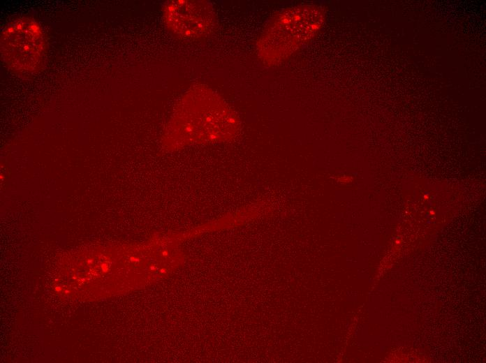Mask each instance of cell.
Segmentation results:
<instances>
[{
  "label": "cell",
  "instance_id": "5b68a950",
  "mask_svg": "<svg viewBox=\"0 0 486 363\" xmlns=\"http://www.w3.org/2000/svg\"><path fill=\"white\" fill-rule=\"evenodd\" d=\"M102 269L103 272H106L108 270V267L106 265H102Z\"/></svg>",
  "mask_w": 486,
  "mask_h": 363
},
{
  "label": "cell",
  "instance_id": "8992f818",
  "mask_svg": "<svg viewBox=\"0 0 486 363\" xmlns=\"http://www.w3.org/2000/svg\"><path fill=\"white\" fill-rule=\"evenodd\" d=\"M163 255H168V252H166V251L163 252Z\"/></svg>",
  "mask_w": 486,
  "mask_h": 363
},
{
  "label": "cell",
  "instance_id": "3957f363",
  "mask_svg": "<svg viewBox=\"0 0 486 363\" xmlns=\"http://www.w3.org/2000/svg\"><path fill=\"white\" fill-rule=\"evenodd\" d=\"M1 55L4 64L17 73H31L43 64L45 40L40 25L23 17L5 27L1 34Z\"/></svg>",
  "mask_w": 486,
  "mask_h": 363
},
{
  "label": "cell",
  "instance_id": "7a4b0ae2",
  "mask_svg": "<svg viewBox=\"0 0 486 363\" xmlns=\"http://www.w3.org/2000/svg\"><path fill=\"white\" fill-rule=\"evenodd\" d=\"M325 21V10L317 4H301L278 12L256 41L258 58L267 66L284 63L318 35Z\"/></svg>",
  "mask_w": 486,
  "mask_h": 363
},
{
  "label": "cell",
  "instance_id": "52a82bcc",
  "mask_svg": "<svg viewBox=\"0 0 486 363\" xmlns=\"http://www.w3.org/2000/svg\"><path fill=\"white\" fill-rule=\"evenodd\" d=\"M161 273L165 272L164 269H161Z\"/></svg>",
  "mask_w": 486,
  "mask_h": 363
},
{
  "label": "cell",
  "instance_id": "6da1fadb",
  "mask_svg": "<svg viewBox=\"0 0 486 363\" xmlns=\"http://www.w3.org/2000/svg\"><path fill=\"white\" fill-rule=\"evenodd\" d=\"M235 112L215 91L191 87L176 105L164 135L171 149L191 145L229 141L240 130Z\"/></svg>",
  "mask_w": 486,
  "mask_h": 363
},
{
  "label": "cell",
  "instance_id": "277c9868",
  "mask_svg": "<svg viewBox=\"0 0 486 363\" xmlns=\"http://www.w3.org/2000/svg\"><path fill=\"white\" fill-rule=\"evenodd\" d=\"M162 13L167 29L183 39L204 38L214 31L216 23L214 9L206 1H169Z\"/></svg>",
  "mask_w": 486,
  "mask_h": 363
}]
</instances>
